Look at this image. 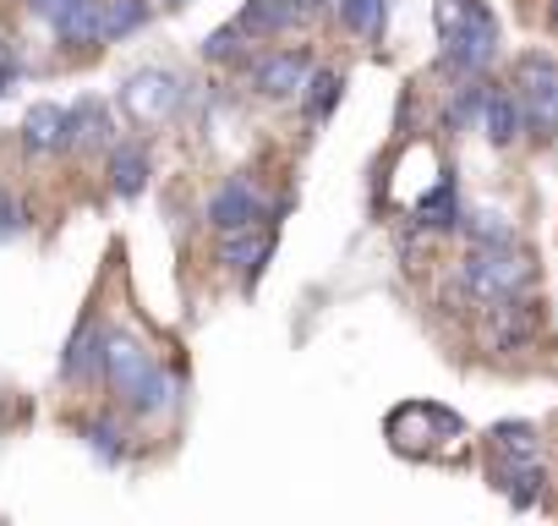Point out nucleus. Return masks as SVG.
Segmentation results:
<instances>
[{
    "instance_id": "nucleus-1",
    "label": "nucleus",
    "mask_w": 558,
    "mask_h": 526,
    "mask_svg": "<svg viewBox=\"0 0 558 526\" xmlns=\"http://www.w3.org/2000/svg\"><path fill=\"white\" fill-rule=\"evenodd\" d=\"M105 384L116 390V401L137 417H154L175 401V379L154 362L148 346H137L132 335H105Z\"/></svg>"
},
{
    "instance_id": "nucleus-2",
    "label": "nucleus",
    "mask_w": 558,
    "mask_h": 526,
    "mask_svg": "<svg viewBox=\"0 0 558 526\" xmlns=\"http://www.w3.org/2000/svg\"><path fill=\"white\" fill-rule=\"evenodd\" d=\"M433 23H438V56L449 72L460 77H476L482 67H493L498 56V23L487 12V0H438L433 7Z\"/></svg>"
},
{
    "instance_id": "nucleus-3",
    "label": "nucleus",
    "mask_w": 558,
    "mask_h": 526,
    "mask_svg": "<svg viewBox=\"0 0 558 526\" xmlns=\"http://www.w3.org/2000/svg\"><path fill=\"white\" fill-rule=\"evenodd\" d=\"M487 450H493V477L498 488L509 493V504H536L547 471H542V444H536V428L531 422H498L487 433Z\"/></svg>"
},
{
    "instance_id": "nucleus-4",
    "label": "nucleus",
    "mask_w": 558,
    "mask_h": 526,
    "mask_svg": "<svg viewBox=\"0 0 558 526\" xmlns=\"http://www.w3.org/2000/svg\"><path fill=\"white\" fill-rule=\"evenodd\" d=\"M389 444L411 461H433V455H449L460 439H465V422L433 401H411V406H395L389 411Z\"/></svg>"
},
{
    "instance_id": "nucleus-5",
    "label": "nucleus",
    "mask_w": 558,
    "mask_h": 526,
    "mask_svg": "<svg viewBox=\"0 0 558 526\" xmlns=\"http://www.w3.org/2000/svg\"><path fill=\"white\" fill-rule=\"evenodd\" d=\"M531 258L514 241H487L465 258V291L476 302H504V297H525L531 291Z\"/></svg>"
},
{
    "instance_id": "nucleus-6",
    "label": "nucleus",
    "mask_w": 558,
    "mask_h": 526,
    "mask_svg": "<svg viewBox=\"0 0 558 526\" xmlns=\"http://www.w3.org/2000/svg\"><path fill=\"white\" fill-rule=\"evenodd\" d=\"M514 99H520L525 132L558 138V56H525L514 72Z\"/></svg>"
},
{
    "instance_id": "nucleus-7",
    "label": "nucleus",
    "mask_w": 558,
    "mask_h": 526,
    "mask_svg": "<svg viewBox=\"0 0 558 526\" xmlns=\"http://www.w3.org/2000/svg\"><path fill=\"white\" fill-rule=\"evenodd\" d=\"M121 110L137 121V127H159L181 110V83L165 72V67H143L121 83Z\"/></svg>"
},
{
    "instance_id": "nucleus-8",
    "label": "nucleus",
    "mask_w": 558,
    "mask_h": 526,
    "mask_svg": "<svg viewBox=\"0 0 558 526\" xmlns=\"http://www.w3.org/2000/svg\"><path fill=\"white\" fill-rule=\"evenodd\" d=\"M246 77L263 99H302V88L313 77V56L307 50H263L257 61H246Z\"/></svg>"
},
{
    "instance_id": "nucleus-9",
    "label": "nucleus",
    "mask_w": 558,
    "mask_h": 526,
    "mask_svg": "<svg viewBox=\"0 0 558 526\" xmlns=\"http://www.w3.org/2000/svg\"><path fill=\"white\" fill-rule=\"evenodd\" d=\"M482 308H487V319H482L487 351H520L542 324L536 302H525V297H504V302H482Z\"/></svg>"
},
{
    "instance_id": "nucleus-10",
    "label": "nucleus",
    "mask_w": 558,
    "mask_h": 526,
    "mask_svg": "<svg viewBox=\"0 0 558 526\" xmlns=\"http://www.w3.org/2000/svg\"><path fill=\"white\" fill-rule=\"evenodd\" d=\"M208 225H214L219 236L263 225V198H257V187H252V181H225V187L208 198Z\"/></svg>"
},
{
    "instance_id": "nucleus-11",
    "label": "nucleus",
    "mask_w": 558,
    "mask_h": 526,
    "mask_svg": "<svg viewBox=\"0 0 558 526\" xmlns=\"http://www.w3.org/2000/svg\"><path fill=\"white\" fill-rule=\"evenodd\" d=\"M61 379H66V384H94V379H105V330H99L94 319H83V330L72 335V346H66V357H61Z\"/></svg>"
},
{
    "instance_id": "nucleus-12",
    "label": "nucleus",
    "mask_w": 558,
    "mask_h": 526,
    "mask_svg": "<svg viewBox=\"0 0 558 526\" xmlns=\"http://www.w3.org/2000/svg\"><path fill=\"white\" fill-rule=\"evenodd\" d=\"M482 132H487V143H514L520 132H525V116H520V99H514V88H487L482 94Z\"/></svg>"
},
{
    "instance_id": "nucleus-13",
    "label": "nucleus",
    "mask_w": 558,
    "mask_h": 526,
    "mask_svg": "<svg viewBox=\"0 0 558 526\" xmlns=\"http://www.w3.org/2000/svg\"><path fill=\"white\" fill-rule=\"evenodd\" d=\"M66 127H72V110L45 99V105H34L28 121H23V148H28V154H56V148H66Z\"/></svg>"
},
{
    "instance_id": "nucleus-14",
    "label": "nucleus",
    "mask_w": 558,
    "mask_h": 526,
    "mask_svg": "<svg viewBox=\"0 0 558 526\" xmlns=\"http://www.w3.org/2000/svg\"><path fill=\"white\" fill-rule=\"evenodd\" d=\"M235 23H241V34H246V39H274V34L302 28L307 17L291 7V0H246V12H241Z\"/></svg>"
},
{
    "instance_id": "nucleus-15",
    "label": "nucleus",
    "mask_w": 558,
    "mask_h": 526,
    "mask_svg": "<svg viewBox=\"0 0 558 526\" xmlns=\"http://www.w3.org/2000/svg\"><path fill=\"white\" fill-rule=\"evenodd\" d=\"M110 132H116V127H110V110H105L99 99H83V105L72 110L66 148H110V143H116Z\"/></svg>"
},
{
    "instance_id": "nucleus-16",
    "label": "nucleus",
    "mask_w": 558,
    "mask_h": 526,
    "mask_svg": "<svg viewBox=\"0 0 558 526\" xmlns=\"http://www.w3.org/2000/svg\"><path fill=\"white\" fill-rule=\"evenodd\" d=\"M268 247H274V236H268L263 225H252V230H230V241H225V252H219V258L230 263V270H241L246 280H257Z\"/></svg>"
},
{
    "instance_id": "nucleus-17",
    "label": "nucleus",
    "mask_w": 558,
    "mask_h": 526,
    "mask_svg": "<svg viewBox=\"0 0 558 526\" xmlns=\"http://www.w3.org/2000/svg\"><path fill=\"white\" fill-rule=\"evenodd\" d=\"M110 187L121 198H137L148 187V154L137 143H110Z\"/></svg>"
},
{
    "instance_id": "nucleus-18",
    "label": "nucleus",
    "mask_w": 558,
    "mask_h": 526,
    "mask_svg": "<svg viewBox=\"0 0 558 526\" xmlns=\"http://www.w3.org/2000/svg\"><path fill=\"white\" fill-rule=\"evenodd\" d=\"M148 23V0H99V45H116Z\"/></svg>"
},
{
    "instance_id": "nucleus-19",
    "label": "nucleus",
    "mask_w": 558,
    "mask_h": 526,
    "mask_svg": "<svg viewBox=\"0 0 558 526\" xmlns=\"http://www.w3.org/2000/svg\"><path fill=\"white\" fill-rule=\"evenodd\" d=\"M340 88H345L340 72H313L307 88H302V110H307V121H329V110L340 105Z\"/></svg>"
},
{
    "instance_id": "nucleus-20",
    "label": "nucleus",
    "mask_w": 558,
    "mask_h": 526,
    "mask_svg": "<svg viewBox=\"0 0 558 526\" xmlns=\"http://www.w3.org/2000/svg\"><path fill=\"white\" fill-rule=\"evenodd\" d=\"M335 7H340V23H345L356 39H378V34H384L389 0H335Z\"/></svg>"
},
{
    "instance_id": "nucleus-21",
    "label": "nucleus",
    "mask_w": 558,
    "mask_h": 526,
    "mask_svg": "<svg viewBox=\"0 0 558 526\" xmlns=\"http://www.w3.org/2000/svg\"><path fill=\"white\" fill-rule=\"evenodd\" d=\"M203 56H208V61H235V56H246V34H241V23L219 28V34L203 45Z\"/></svg>"
},
{
    "instance_id": "nucleus-22",
    "label": "nucleus",
    "mask_w": 558,
    "mask_h": 526,
    "mask_svg": "<svg viewBox=\"0 0 558 526\" xmlns=\"http://www.w3.org/2000/svg\"><path fill=\"white\" fill-rule=\"evenodd\" d=\"M83 433H88V444H94L105 461H121V455H126V444H121L116 422H83Z\"/></svg>"
},
{
    "instance_id": "nucleus-23",
    "label": "nucleus",
    "mask_w": 558,
    "mask_h": 526,
    "mask_svg": "<svg viewBox=\"0 0 558 526\" xmlns=\"http://www.w3.org/2000/svg\"><path fill=\"white\" fill-rule=\"evenodd\" d=\"M23 225H28V208H23V198H12V192H0V241H12V236H23Z\"/></svg>"
},
{
    "instance_id": "nucleus-24",
    "label": "nucleus",
    "mask_w": 558,
    "mask_h": 526,
    "mask_svg": "<svg viewBox=\"0 0 558 526\" xmlns=\"http://www.w3.org/2000/svg\"><path fill=\"white\" fill-rule=\"evenodd\" d=\"M77 7H83V0H28V12H34L39 23H50V28H61Z\"/></svg>"
},
{
    "instance_id": "nucleus-25",
    "label": "nucleus",
    "mask_w": 558,
    "mask_h": 526,
    "mask_svg": "<svg viewBox=\"0 0 558 526\" xmlns=\"http://www.w3.org/2000/svg\"><path fill=\"white\" fill-rule=\"evenodd\" d=\"M476 247H487V241H514V230L504 225V214H476Z\"/></svg>"
},
{
    "instance_id": "nucleus-26",
    "label": "nucleus",
    "mask_w": 558,
    "mask_h": 526,
    "mask_svg": "<svg viewBox=\"0 0 558 526\" xmlns=\"http://www.w3.org/2000/svg\"><path fill=\"white\" fill-rule=\"evenodd\" d=\"M17 77H23V67H17V56H12V45L0 39V94H12L17 88Z\"/></svg>"
},
{
    "instance_id": "nucleus-27",
    "label": "nucleus",
    "mask_w": 558,
    "mask_h": 526,
    "mask_svg": "<svg viewBox=\"0 0 558 526\" xmlns=\"http://www.w3.org/2000/svg\"><path fill=\"white\" fill-rule=\"evenodd\" d=\"M291 7H296V12H302V17L313 23L318 12H329V7H335V0H291Z\"/></svg>"
},
{
    "instance_id": "nucleus-28",
    "label": "nucleus",
    "mask_w": 558,
    "mask_h": 526,
    "mask_svg": "<svg viewBox=\"0 0 558 526\" xmlns=\"http://www.w3.org/2000/svg\"><path fill=\"white\" fill-rule=\"evenodd\" d=\"M159 7H186V0H159Z\"/></svg>"
},
{
    "instance_id": "nucleus-29",
    "label": "nucleus",
    "mask_w": 558,
    "mask_h": 526,
    "mask_svg": "<svg viewBox=\"0 0 558 526\" xmlns=\"http://www.w3.org/2000/svg\"><path fill=\"white\" fill-rule=\"evenodd\" d=\"M553 23H558V0H553Z\"/></svg>"
}]
</instances>
